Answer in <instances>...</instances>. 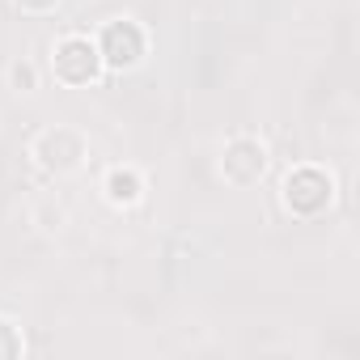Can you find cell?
<instances>
[{"label":"cell","instance_id":"6da1fadb","mask_svg":"<svg viewBox=\"0 0 360 360\" xmlns=\"http://www.w3.org/2000/svg\"><path fill=\"white\" fill-rule=\"evenodd\" d=\"M326 195H330L326 178H322V174H314V169H301L292 183H288V204H292V208H301V212L322 208V204H326Z\"/></svg>","mask_w":360,"mask_h":360},{"label":"cell","instance_id":"7a4b0ae2","mask_svg":"<svg viewBox=\"0 0 360 360\" xmlns=\"http://www.w3.org/2000/svg\"><path fill=\"white\" fill-rule=\"evenodd\" d=\"M56 68L68 81H89L94 77V47L89 43H64V51L56 56Z\"/></svg>","mask_w":360,"mask_h":360},{"label":"cell","instance_id":"3957f363","mask_svg":"<svg viewBox=\"0 0 360 360\" xmlns=\"http://www.w3.org/2000/svg\"><path fill=\"white\" fill-rule=\"evenodd\" d=\"M106 56H110V64H131L140 56V30L136 26H110L106 30Z\"/></svg>","mask_w":360,"mask_h":360},{"label":"cell","instance_id":"277c9868","mask_svg":"<svg viewBox=\"0 0 360 360\" xmlns=\"http://www.w3.org/2000/svg\"><path fill=\"white\" fill-rule=\"evenodd\" d=\"M110 187H115V200H131V195H136V178H131V174H115Z\"/></svg>","mask_w":360,"mask_h":360}]
</instances>
